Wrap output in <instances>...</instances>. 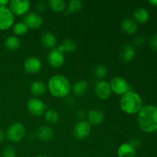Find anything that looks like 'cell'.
Returning <instances> with one entry per match:
<instances>
[{
    "label": "cell",
    "instance_id": "cell-1",
    "mask_svg": "<svg viewBox=\"0 0 157 157\" xmlns=\"http://www.w3.org/2000/svg\"><path fill=\"white\" fill-rule=\"evenodd\" d=\"M138 124L146 133H153L157 130V107L147 105L142 107L138 113Z\"/></svg>",
    "mask_w": 157,
    "mask_h": 157
},
{
    "label": "cell",
    "instance_id": "cell-2",
    "mask_svg": "<svg viewBox=\"0 0 157 157\" xmlns=\"http://www.w3.org/2000/svg\"><path fill=\"white\" fill-rule=\"evenodd\" d=\"M47 86L51 94L55 98H66L71 91L70 81L62 75H55L51 77Z\"/></svg>",
    "mask_w": 157,
    "mask_h": 157
},
{
    "label": "cell",
    "instance_id": "cell-3",
    "mask_svg": "<svg viewBox=\"0 0 157 157\" xmlns=\"http://www.w3.org/2000/svg\"><path fill=\"white\" fill-rule=\"evenodd\" d=\"M143 101L141 97L133 90H129L122 95L120 101V107L121 110L128 114L139 113L142 108Z\"/></svg>",
    "mask_w": 157,
    "mask_h": 157
},
{
    "label": "cell",
    "instance_id": "cell-4",
    "mask_svg": "<svg viewBox=\"0 0 157 157\" xmlns=\"http://www.w3.org/2000/svg\"><path fill=\"white\" fill-rule=\"evenodd\" d=\"M6 135L10 141L18 143L24 138L25 135V127L21 123L15 122L8 127Z\"/></svg>",
    "mask_w": 157,
    "mask_h": 157
},
{
    "label": "cell",
    "instance_id": "cell-5",
    "mask_svg": "<svg viewBox=\"0 0 157 157\" xmlns=\"http://www.w3.org/2000/svg\"><path fill=\"white\" fill-rule=\"evenodd\" d=\"M26 107L28 111L35 117L41 116L48 108L45 103L38 98H30L28 101Z\"/></svg>",
    "mask_w": 157,
    "mask_h": 157
},
{
    "label": "cell",
    "instance_id": "cell-6",
    "mask_svg": "<svg viewBox=\"0 0 157 157\" xmlns=\"http://www.w3.org/2000/svg\"><path fill=\"white\" fill-rule=\"evenodd\" d=\"M110 88L113 92L119 95H123L130 90V85L128 81L122 77H115L110 82Z\"/></svg>",
    "mask_w": 157,
    "mask_h": 157
},
{
    "label": "cell",
    "instance_id": "cell-7",
    "mask_svg": "<svg viewBox=\"0 0 157 157\" xmlns=\"http://www.w3.org/2000/svg\"><path fill=\"white\" fill-rule=\"evenodd\" d=\"M48 62L52 67L58 68L64 64L65 57L64 52L60 50L58 48H54L49 51L48 54Z\"/></svg>",
    "mask_w": 157,
    "mask_h": 157
},
{
    "label": "cell",
    "instance_id": "cell-8",
    "mask_svg": "<svg viewBox=\"0 0 157 157\" xmlns=\"http://www.w3.org/2000/svg\"><path fill=\"white\" fill-rule=\"evenodd\" d=\"M15 21L14 14L6 6H0V30H6L12 27Z\"/></svg>",
    "mask_w": 157,
    "mask_h": 157
},
{
    "label": "cell",
    "instance_id": "cell-9",
    "mask_svg": "<svg viewBox=\"0 0 157 157\" xmlns=\"http://www.w3.org/2000/svg\"><path fill=\"white\" fill-rule=\"evenodd\" d=\"M9 9L14 15H23L30 9L31 3L29 0H12L9 3Z\"/></svg>",
    "mask_w": 157,
    "mask_h": 157
},
{
    "label": "cell",
    "instance_id": "cell-10",
    "mask_svg": "<svg viewBox=\"0 0 157 157\" xmlns=\"http://www.w3.org/2000/svg\"><path fill=\"white\" fill-rule=\"evenodd\" d=\"M91 132V126L87 121H81L77 123L73 129L74 136L78 140L86 139Z\"/></svg>",
    "mask_w": 157,
    "mask_h": 157
},
{
    "label": "cell",
    "instance_id": "cell-11",
    "mask_svg": "<svg viewBox=\"0 0 157 157\" xmlns=\"http://www.w3.org/2000/svg\"><path fill=\"white\" fill-rule=\"evenodd\" d=\"M94 92L100 99H108L112 93L110 83L105 80H98L94 85Z\"/></svg>",
    "mask_w": 157,
    "mask_h": 157
},
{
    "label": "cell",
    "instance_id": "cell-12",
    "mask_svg": "<svg viewBox=\"0 0 157 157\" xmlns=\"http://www.w3.org/2000/svg\"><path fill=\"white\" fill-rule=\"evenodd\" d=\"M23 22L26 25L29 29H37L42 25L43 18L38 12H31L25 15Z\"/></svg>",
    "mask_w": 157,
    "mask_h": 157
},
{
    "label": "cell",
    "instance_id": "cell-13",
    "mask_svg": "<svg viewBox=\"0 0 157 157\" xmlns=\"http://www.w3.org/2000/svg\"><path fill=\"white\" fill-rule=\"evenodd\" d=\"M42 67L41 61L36 57H29L24 61V68L29 74H36Z\"/></svg>",
    "mask_w": 157,
    "mask_h": 157
},
{
    "label": "cell",
    "instance_id": "cell-14",
    "mask_svg": "<svg viewBox=\"0 0 157 157\" xmlns=\"http://www.w3.org/2000/svg\"><path fill=\"white\" fill-rule=\"evenodd\" d=\"M54 136H55L54 130L48 126H41L37 130L36 136L39 140L43 142H49L53 139Z\"/></svg>",
    "mask_w": 157,
    "mask_h": 157
},
{
    "label": "cell",
    "instance_id": "cell-15",
    "mask_svg": "<svg viewBox=\"0 0 157 157\" xmlns=\"http://www.w3.org/2000/svg\"><path fill=\"white\" fill-rule=\"evenodd\" d=\"M90 125H99L104 121V113L98 109H92L87 113L86 116Z\"/></svg>",
    "mask_w": 157,
    "mask_h": 157
},
{
    "label": "cell",
    "instance_id": "cell-16",
    "mask_svg": "<svg viewBox=\"0 0 157 157\" xmlns=\"http://www.w3.org/2000/svg\"><path fill=\"white\" fill-rule=\"evenodd\" d=\"M41 45L48 49H52L57 44V38L52 32H44L40 38Z\"/></svg>",
    "mask_w": 157,
    "mask_h": 157
},
{
    "label": "cell",
    "instance_id": "cell-17",
    "mask_svg": "<svg viewBox=\"0 0 157 157\" xmlns=\"http://www.w3.org/2000/svg\"><path fill=\"white\" fill-rule=\"evenodd\" d=\"M89 89V84L85 80H80L75 82L71 87L73 94L76 97H82L85 94Z\"/></svg>",
    "mask_w": 157,
    "mask_h": 157
},
{
    "label": "cell",
    "instance_id": "cell-18",
    "mask_svg": "<svg viewBox=\"0 0 157 157\" xmlns=\"http://www.w3.org/2000/svg\"><path fill=\"white\" fill-rule=\"evenodd\" d=\"M120 56L124 62H130L133 59L135 56L134 47L129 44L123 45L121 49V52H120Z\"/></svg>",
    "mask_w": 157,
    "mask_h": 157
},
{
    "label": "cell",
    "instance_id": "cell-19",
    "mask_svg": "<svg viewBox=\"0 0 157 157\" xmlns=\"http://www.w3.org/2000/svg\"><path fill=\"white\" fill-rule=\"evenodd\" d=\"M117 156L118 157H135L136 150L129 143H124L118 147Z\"/></svg>",
    "mask_w": 157,
    "mask_h": 157
},
{
    "label": "cell",
    "instance_id": "cell-20",
    "mask_svg": "<svg viewBox=\"0 0 157 157\" xmlns=\"http://www.w3.org/2000/svg\"><path fill=\"white\" fill-rule=\"evenodd\" d=\"M48 86L41 81H35L30 86V90L35 96H41L47 91Z\"/></svg>",
    "mask_w": 157,
    "mask_h": 157
},
{
    "label": "cell",
    "instance_id": "cell-21",
    "mask_svg": "<svg viewBox=\"0 0 157 157\" xmlns=\"http://www.w3.org/2000/svg\"><path fill=\"white\" fill-rule=\"evenodd\" d=\"M121 28L126 33L133 34L136 32L138 26L134 20L130 18H126L123 19L122 22H121Z\"/></svg>",
    "mask_w": 157,
    "mask_h": 157
},
{
    "label": "cell",
    "instance_id": "cell-22",
    "mask_svg": "<svg viewBox=\"0 0 157 157\" xmlns=\"http://www.w3.org/2000/svg\"><path fill=\"white\" fill-rule=\"evenodd\" d=\"M21 45V41L16 35H9L5 40V46L10 51L18 50Z\"/></svg>",
    "mask_w": 157,
    "mask_h": 157
},
{
    "label": "cell",
    "instance_id": "cell-23",
    "mask_svg": "<svg viewBox=\"0 0 157 157\" xmlns=\"http://www.w3.org/2000/svg\"><path fill=\"white\" fill-rule=\"evenodd\" d=\"M150 18V14L149 12L144 8H138L133 12V18L135 21H137L139 23H145L147 22Z\"/></svg>",
    "mask_w": 157,
    "mask_h": 157
},
{
    "label": "cell",
    "instance_id": "cell-24",
    "mask_svg": "<svg viewBox=\"0 0 157 157\" xmlns=\"http://www.w3.org/2000/svg\"><path fill=\"white\" fill-rule=\"evenodd\" d=\"M60 116L58 112L53 109H49L44 112V120L48 124H55L59 121Z\"/></svg>",
    "mask_w": 157,
    "mask_h": 157
},
{
    "label": "cell",
    "instance_id": "cell-25",
    "mask_svg": "<svg viewBox=\"0 0 157 157\" xmlns=\"http://www.w3.org/2000/svg\"><path fill=\"white\" fill-rule=\"evenodd\" d=\"M58 48L64 52H75L77 48V44L74 40L71 38H67L64 40L61 45L58 46Z\"/></svg>",
    "mask_w": 157,
    "mask_h": 157
},
{
    "label": "cell",
    "instance_id": "cell-26",
    "mask_svg": "<svg viewBox=\"0 0 157 157\" xmlns=\"http://www.w3.org/2000/svg\"><path fill=\"white\" fill-rule=\"evenodd\" d=\"M48 6L52 10L57 12H64L67 8V4L64 0H50Z\"/></svg>",
    "mask_w": 157,
    "mask_h": 157
},
{
    "label": "cell",
    "instance_id": "cell-27",
    "mask_svg": "<svg viewBox=\"0 0 157 157\" xmlns=\"http://www.w3.org/2000/svg\"><path fill=\"white\" fill-rule=\"evenodd\" d=\"M82 8V2L80 0H71L67 3L66 11L67 13H75L81 10Z\"/></svg>",
    "mask_w": 157,
    "mask_h": 157
},
{
    "label": "cell",
    "instance_id": "cell-28",
    "mask_svg": "<svg viewBox=\"0 0 157 157\" xmlns=\"http://www.w3.org/2000/svg\"><path fill=\"white\" fill-rule=\"evenodd\" d=\"M14 33L17 35H23L26 34L29 31V28L26 26L23 21H19L15 24L13 25V28H12Z\"/></svg>",
    "mask_w": 157,
    "mask_h": 157
},
{
    "label": "cell",
    "instance_id": "cell-29",
    "mask_svg": "<svg viewBox=\"0 0 157 157\" xmlns=\"http://www.w3.org/2000/svg\"><path fill=\"white\" fill-rule=\"evenodd\" d=\"M107 67L104 64H99L96 66V67L94 70V75L95 78H98L99 80H102L104 77L107 75Z\"/></svg>",
    "mask_w": 157,
    "mask_h": 157
},
{
    "label": "cell",
    "instance_id": "cell-30",
    "mask_svg": "<svg viewBox=\"0 0 157 157\" xmlns=\"http://www.w3.org/2000/svg\"><path fill=\"white\" fill-rule=\"evenodd\" d=\"M16 156V153H15V150H14L13 147L8 146L4 149L2 153V157H15Z\"/></svg>",
    "mask_w": 157,
    "mask_h": 157
},
{
    "label": "cell",
    "instance_id": "cell-31",
    "mask_svg": "<svg viewBox=\"0 0 157 157\" xmlns=\"http://www.w3.org/2000/svg\"><path fill=\"white\" fill-rule=\"evenodd\" d=\"M37 9L39 12H43L47 9L48 8V4L46 2L43 1H39L38 2H37L36 4Z\"/></svg>",
    "mask_w": 157,
    "mask_h": 157
},
{
    "label": "cell",
    "instance_id": "cell-32",
    "mask_svg": "<svg viewBox=\"0 0 157 157\" xmlns=\"http://www.w3.org/2000/svg\"><path fill=\"white\" fill-rule=\"evenodd\" d=\"M150 46L154 50H157V35H154L149 40Z\"/></svg>",
    "mask_w": 157,
    "mask_h": 157
},
{
    "label": "cell",
    "instance_id": "cell-33",
    "mask_svg": "<svg viewBox=\"0 0 157 157\" xmlns=\"http://www.w3.org/2000/svg\"><path fill=\"white\" fill-rule=\"evenodd\" d=\"M76 116L78 119H80V121H84V119L86 117V116H87V113H85L84 110H83V109H80V110H78V111H77Z\"/></svg>",
    "mask_w": 157,
    "mask_h": 157
},
{
    "label": "cell",
    "instance_id": "cell-34",
    "mask_svg": "<svg viewBox=\"0 0 157 157\" xmlns=\"http://www.w3.org/2000/svg\"><path fill=\"white\" fill-rule=\"evenodd\" d=\"M144 41H145V39L143 36H137L134 39V44H136V46H141L144 44Z\"/></svg>",
    "mask_w": 157,
    "mask_h": 157
},
{
    "label": "cell",
    "instance_id": "cell-35",
    "mask_svg": "<svg viewBox=\"0 0 157 157\" xmlns=\"http://www.w3.org/2000/svg\"><path fill=\"white\" fill-rule=\"evenodd\" d=\"M129 144H130V145H131L132 147L135 149V150H136L137 148H139L140 146V142L139 140H136V139L132 140H130V142L129 143Z\"/></svg>",
    "mask_w": 157,
    "mask_h": 157
},
{
    "label": "cell",
    "instance_id": "cell-36",
    "mask_svg": "<svg viewBox=\"0 0 157 157\" xmlns=\"http://www.w3.org/2000/svg\"><path fill=\"white\" fill-rule=\"evenodd\" d=\"M65 102H66V104H67V105L73 106L74 100L72 99V98H68V97H66V98H65Z\"/></svg>",
    "mask_w": 157,
    "mask_h": 157
},
{
    "label": "cell",
    "instance_id": "cell-37",
    "mask_svg": "<svg viewBox=\"0 0 157 157\" xmlns=\"http://www.w3.org/2000/svg\"><path fill=\"white\" fill-rule=\"evenodd\" d=\"M5 137H6V134H5L4 131L0 129V142H2L4 140Z\"/></svg>",
    "mask_w": 157,
    "mask_h": 157
},
{
    "label": "cell",
    "instance_id": "cell-38",
    "mask_svg": "<svg viewBox=\"0 0 157 157\" xmlns=\"http://www.w3.org/2000/svg\"><path fill=\"white\" fill-rule=\"evenodd\" d=\"M9 3V0H0V6H6V5Z\"/></svg>",
    "mask_w": 157,
    "mask_h": 157
},
{
    "label": "cell",
    "instance_id": "cell-39",
    "mask_svg": "<svg viewBox=\"0 0 157 157\" xmlns=\"http://www.w3.org/2000/svg\"><path fill=\"white\" fill-rule=\"evenodd\" d=\"M149 2L154 7H157V0H150Z\"/></svg>",
    "mask_w": 157,
    "mask_h": 157
},
{
    "label": "cell",
    "instance_id": "cell-40",
    "mask_svg": "<svg viewBox=\"0 0 157 157\" xmlns=\"http://www.w3.org/2000/svg\"><path fill=\"white\" fill-rule=\"evenodd\" d=\"M35 157H49V156H45V155H38V156H36Z\"/></svg>",
    "mask_w": 157,
    "mask_h": 157
}]
</instances>
